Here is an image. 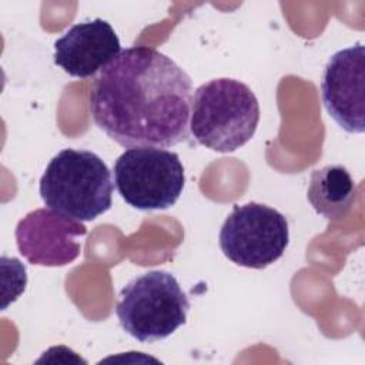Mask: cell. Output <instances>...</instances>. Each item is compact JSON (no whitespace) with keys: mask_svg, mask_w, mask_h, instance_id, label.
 I'll return each instance as SVG.
<instances>
[{"mask_svg":"<svg viewBox=\"0 0 365 365\" xmlns=\"http://www.w3.org/2000/svg\"><path fill=\"white\" fill-rule=\"evenodd\" d=\"M190 76L147 46L120 54L94 80L90 111L96 125L125 148H167L188 141Z\"/></svg>","mask_w":365,"mask_h":365,"instance_id":"1","label":"cell"},{"mask_svg":"<svg viewBox=\"0 0 365 365\" xmlns=\"http://www.w3.org/2000/svg\"><path fill=\"white\" fill-rule=\"evenodd\" d=\"M259 123L254 91L235 78H214L201 84L191 103L190 130L195 141L217 153H232L247 144Z\"/></svg>","mask_w":365,"mask_h":365,"instance_id":"2","label":"cell"},{"mask_svg":"<svg viewBox=\"0 0 365 365\" xmlns=\"http://www.w3.org/2000/svg\"><path fill=\"white\" fill-rule=\"evenodd\" d=\"M46 207L77 221H91L110 210L113 180L107 164L88 150L64 148L40 178Z\"/></svg>","mask_w":365,"mask_h":365,"instance_id":"3","label":"cell"},{"mask_svg":"<svg viewBox=\"0 0 365 365\" xmlns=\"http://www.w3.org/2000/svg\"><path fill=\"white\" fill-rule=\"evenodd\" d=\"M190 301L177 278L161 269L131 279L118 295L121 328L140 342L165 339L187 321Z\"/></svg>","mask_w":365,"mask_h":365,"instance_id":"4","label":"cell"},{"mask_svg":"<svg viewBox=\"0 0 365 365\" xmlns=\"http://www.w3.org/2000/svg\"><path fill=\"white\" fill-rule=\"evenodd\" d=\"M184 181L178 154L165 148H128L114 164L118 194L128 205L143 211L174 205L182 192Z\"/></svg>","mask_w":365,"mask_h":365,"instance_id":"5","label":"cell"},{"mask_svg":"<svg viewBox=\"0 0 365 365\" xmlns=\"http://www.w3.org/2000/svg\"><path fill=\"white\" fill-rule=\"evenodd\" d=\"M289 242L285 215L259 202L235 205L220 231L224 255L237 265L261 269L279 259Z\"/></svg>","mask_w":365,"mask_h":365,"instance_id":"6","label":"cell"},{"mask_svg":"<svg viewBox=\"0 0 365 365\" xmlns=\"http://www.w3.org/2000/svg\"><path fill=\"white\" fill-rule=\"evenodd\" d=\"M86 234L87 228L80 221L50 208H38L19 221L16 241L20 254L29 262L61 267L80 255L78 238Z\"/></svg>","mask_w":365,"mask_h":365,"instance_id":"7","label":"cell"},{"mask_svg":"<svg viewBox=\"0 0 365 365\" xmlns=\"http://www.w3.org/2000/svg\"><path fill=\"white\" fill-rule=\"evenodd\" d=\"M365 48L362 44L336 51L327 63L321 96L328 114L348 133L365 130Z\"/></svg>","mask_w":365,"mask_h":365,"instance_id":"8","label":"cell"},{"mask_svg":"<svg viewBox=\"0 0 365 365\" xmlns=\"http://www.w3.org/2000/svg\"><path fill=\"white\" fill-rule=\"evenodd\" d=\"M120 40L103 19L77 23L54 43V63L78 78L94 77L118 54Z\"/></svg>","mask_w":365,"mask_h":365,"instance_id":"9","label":"cell"},{"mask_svg":"<svg viewBox=\"0 0 365 365\" xmlns=\"http://www.w3.org/2000/svg\"><path fill=\"white\" fill-rule=\"evenodd\" d=\"M355 191L354 180L344 165H325L312 171L307 197L318 214L339 220L349 211Z\"/></svg>","mask_w":365,"mask_h":365,"instance_id":"10","label":"cell"}]
</instances>
